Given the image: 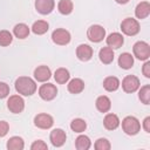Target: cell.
Instances as JSON below:
<instances>
[{
	"label": "cell",
	"instance_id": "1",
	"mask_svg": "<svg viewBox=\"0 0 150 150\" xmlns=\"http://www.w3.org/2000/svg\"><path fill=\"white\" fill-rule=\"evenodd\" d=\"M15 89L23 96H30L36 91V83L28 76H20L15 80Z\"/></svg>",
	"mask_w": 150,
	"mask_h": 150
},
{
	"label": "cell",
	"instance_id": "2",
	"mask_svg": "<svg viewBox=\"0 0 150 150\" xmlns=\"http://www.w3.org/2000/svg\"><path fill=\"white\" fill-rule=\"evenodd\" d=\"M122 129L127 135L134 136V135H137L138 131L141 130V123L136 117L127 116L122 121Z\"/></svg>",
	"mask_w": 150,
	"mask_h": 150
},
{
	"label": "cell",
	"instance_id": "3",
	"mask_svg": "<svg viewBox=\"0 0 150 150\" xmlns=\"http://www.w3.org/2000/svg\"><path fill=\"white\" fill-rule=\"evenodd\" d=\"M121 29H122L123 34H125L128 36H134V35L138 34V32H139V23L136 19L127 18L122 21Z\"/></svg>",
	"mask_w": 150,
	"mask_h": 150
},
{
	"label": "cell",
	"instance_id": "4",
	"mask_svg": "<svg viewBox=\"0 0 150 150\" xmlns=\"http://www.w3.org/2000/svg\"><path fill=\"white\" fill-rule=\"evenodd\" d=\"M132 52L141 61H146L150 57V46L144 41H137L132 47Z\"/></svg>",
	"mask_w": 150,
	"mask_h": 150
},
{
	"label": "cell",
	"instance_id": "5",
	"mask_svg": "<svg viewBox=\"0 0 150 150\" xmlns=\"http://www.w3.org/2000/svg\"><path fill=\"white\" fill-rule=\"evenodd\" d=\"M87 38L91 42H101L105 38V29L100 25H93L87 30Z\"/></svg>",
	"mask_w": 150,
	"mask_h": 150
},
{
	"label": "cell",
	"instance_id": "6",
	"mask_svg": "<svg viewBox=\"0 0 150 150\" xmlns=\"http://www.w3.org/2000/svg\"><path fill=\"white\" fill-rule=\"evenodd\" d=\"M7 108L13 114H20L25 109V101L19 95H12L7 101Z\"/></svg>",
	"mask_w": 150,
	"mask_h": 150
},
{
	"label": "cell",
	"instance_id": "7",
	"mask_svg": "<svg viewBox=\"0 0 150 150\" xmlns=\"http://www.w3.org/2000/svg\"><path fill=\"white\" fill-rule=\"evenodd\" d=\"M52 40L59 46H66L70 42V33L63 28H57L52 33Z\"/></svg>",
	"mask_w": 150,
	"mask_h": 150
},
{
	"label": "cell",
	"instance_id": "8",
	"mask_svg": "<svg viewBox=\"0 0 150 150\" xmlns=\"http://www.w3.org/2000/svg\"><path fill=\"white\" fill-rule=\"evenodd\" d=\"M39 95L45 101H52L57 95V88L52 83H45L39 88Z\"/></svg>",
	"mask_w": 150,
	"mask_h": 150
},
{
	"label": "cell",
	"instance_id": "9",
	"mask_svg": "<svg viewBox=\"0 0 150 150\" xmlns=\"http://www.w3.org/2000/svg\"><path fill=\"white\" fill-rule=\"evenodd\" d=\"M139 88V80L135 75H127L122 81V89L125 93H135Z\"/></svg>",
	"mask_w": 150,
	"mask_h": 150
},
{
	"label": "cell",
	"instance_id": "10",
	"mask_svg": "<svg viewBox=\"0 0 150 150\" xmlns=\"http://www.w3.org/2000/svg\"><path fill=\"white\" fill-rule=\"evenodd\" d=\"M54 123V120L48 114H38L34 117V124L35 127L40 129H49Z\"/></svg>",
	"mask_w": 150,
	"mask_h": 150
},
{
	"label": "cell",
	"instance_id": "11",
	"mask_svg": "<svg viewBox=\"0 0 150 150\" xmlns=\"http://www.w3.org/2000/svg\"><path fill=\"white\" fill-rule=\"evenodd\" d=\"M49 139L52 142V144L56 148L59 146H62L67 139V135L66 132L62 130V129H54L50 131V135H49Z\"/></svg>",
	"mask_w": 150,
	"mask_h": 150
},
{
	"label": "cell",
	"instance_id": "12",
	"mask_svg": "<svg viewBox=\"0 0 150 150\" xmlns=\"http://www.w3.org/2000/svg\"><path fill=\"white\" fill-rule=\"evenodd\" d=\"M54 7H55L54 0H35V9L42 15H47L52 13Z\"/></svg>",
	"mask_w": 150,
	"mask_h": 150
},
{
	"label": "cell",
	"instance_id": "13",
	"mask_svg": "<svg viewBox=\"0 0 150 150\" xmlns=\"http://www.w3.org/2000/svg\"><path fill=\"white\" fill-rule=\"evenodd\" d=\"M76 56L81 61H89L93 56V48L86 43H82L76 48Z\"/></svg>",
	"mask_w": 150,
	"mask_h": 150
},
{
	"label": "cell",
	"instance_id": "14",
	"mask_svg": "<svg viewBox=\"0 0 150 150\" xmlns=\"http://www.w3.org/2000/svg\"><path fill=\"white\" fill-rule=\"evenodd\" d=\"M123 42H124L123 35L120 34V33H117V32L109 34L108 38H107V45H108V47L114 48V49H117V48L122 47Z\"/></svg>",
	"mask_w": 150,
	"mask_h": 150
},
{
	"label": "cell",
	"instance_id": "15",
	"mask_svg": "<svg viewBox=\"0 0 150 150\" xmlns=\"http://www.w3.org/2000/svg\"><path fill=\"white\" fill-rule=\"evenodd\" d=\"M50 75H52L50 69L47 66H39L34 70V77L39 82H46V81H48L50 79Z\"/></svg>",
	"mask_w": 150,
	"mask_h": 150
},
{
	"label": "cell",
	"instance_id": "16",
	"mask_svg": "<svg viewBox=\"0 0 150 150\" xmlns=\"http://www.w3.org/2000/svg\"><path fill=\"white\" fill-rule=\"evenodd\" d=\"M103 125L108 130H115L120 125V118L115 114H107L103 120Z\"/></svg>",
	"mask_w": 150,
	"mask_h": 150
},
{
	"label": "cell",
	"instance_id": "17",
	"mask_svg": "<svg viewBox=\"0 0 150 150\" xmlns=\"http://www.w3.org/2000/svg\"><path fill=\"white\" fill-rule=\"evenodd\" d=\"M150 14V4L148 1L139 2L135 8V15L137 19H145Z\"/></svg>",
	"mask_w": 150,
	"mask_h": 150
},
{
	"label": "cell",
	"instance_id": "18",
	"mask_svg": "<svg viewBox=\"0 0 150 150\" xmlns=\"http://www.w3.org/2000/svg\"><path fill=\"white\" fill-rule=\"evenodd\" d=\"M98 56H100V60L102 63L104 64H109L114 61V52H112V48L110 47H103L100 49V53H98Z\"/></svg>",
	"mask_w": 150,
	"mask_h": 150
},
{
	"label": "cell",
	"instance_id": "19",
	"mask_svg": "<svg viewBox=\"0 0 150 150\" xmlns=\"http://www.w3.org/2000/svg\"><path fill=\"white\" fill-rule=\"evenodd\" d=\"M68 91L71 94H80L83 89H84V82L81 79H73L68 82Z\"/></svg>",
	"mask_w": 150,
	"mask_h": 150
},
{
	"label": "cell",
	"instance_id": "20",
	"mask_svg": "<svg viewBox=\"0 0 150 150\" xmlns=\"http://www.w3.org/2000/svg\"><path fill=\"white\" fill-rule=\"evenodd\" d=\"M118 66L122 69H130L134 66V57L130 53H122L118 57Z\"/></svg>",
	"mask_w": 150,
	"mask_h": 150
},
{
	"label": "cell",
	"instance_id": "21",
	"mask_svg": "<svg viewBox=\"0 0 150 150\" xmlns=\"http://www.w3.org/2000/svg\"><path fill=\"white\" fill-rule=\"evenodd\" d=\"M6 146H7L8 150H22L25 148V142L21 137L13 136L7 141Z\"/></svg>",
	"mask_w": 150,
	"mask_h": 150
},
{
	"label": "cell",
	"instance_id": "22",
	"mask_svg": "<svg viewBox=\"0 0 150 150\" xmlns=\"http://www.w3.org/2000/svg\"><path fill=\"white\" fill-rule=\"evenodd\" d=\"M111 107V101L108 96H98L97 100H96V108L98 111L101 112H107Z\"/></svg>",
	"mask_w": 150,
	"mask_h": 150
},
{
	"label": "cell",
	"instance_id": "23",
	"mask_svg": "<svg viewBox=\"0 0 150 150\" xmlns=\"http://www.w3.org/2000/svg\"><path fill=\"white\" fill-rule=\"evenodd\" d=\"M120 87V80L115 76H108L103 81V88L107 91H115Z\"/></svg>",
	"mask_w": 150,
	"mask_h": 150
},
{
	"label": "cell",
	"instance_id": "24",
	"mask_svg": "<svg viewBox=\"0 0 150 150\" xmlns=\"http://www.w3.org/2000/svg\"><path fill=\"white\" fill-rule=\"evenodd\" d=\"M48 29H49V25H48V22L45 21V20H38V21H35V22L33 23V26H32V30H33V33L36 34V35H42V34L47 33Z\"/></svg>",
	"mask_w": 150,
	"mask_h": 150
},
{
	"label": "cell",
	"instance_id": "25",
	"mask_svg": "<svg viewBox=\"0 0 150 150\" xmlns=\"http://www.w3.org/2000/svg\"><path fill=\"white\" fill-rule=\"evenodd\" d=\"M13 34L18 39H26L29 35V27L26 23H18L13 28Z\"/></svg>",
	"mask_w": 150,
	"mask_h": 150
},
{
	"label": "cell",
	"instance_id": "26",
	"mask_svg": "<svg viewBox=\"0 0 150 150\" xmlns=\"http://www.w3.org/2000/svg\"><path fill=\"white\" fill-rule=\"evenodd\" d=\"M69 77H70L69 71H68L66 68H59V69H56L55 73H54V79H55V81H56L57 83H60V84H63V83L68 82V81H69Z\"/></svg>",
	"mask_w": 150,
	"mask_h": 150
},
{
	"label": "cell",
	"instance_id": "27",
	"mask_svg": "<svg viewBox=\"0 0 150 150\" xmlns=\"http://www.w3.org/2000/svg\"><path fill=\"white\" fill-rule=\"evenodd\" d=\"M91 145V142L89 139L88 136L86 135H80L76 139H75V146L77 150H88Z\"/></svg>",
	"mask_w": 150,
	"mask_h": 150
},
{
	"label": "cell",
	"instance_id": "28",
	"mask_svg": "<svg viewBox=\"0 0 150 150\" xmlns=\"http://www.w3.org/2000/svg\"><path fill=\"white\" fill-rule=\"evenodd\" d=\"M73 2L71 0H60L57 4V9L61 14L63 15H68L73 12Z\"/></svg>",
	"mask_w": 150,
	"mask_h": 150
},
{
	"label": "cell",
	"instance_id": "29",
	"mask_svg": "<svg viewBox=\"0 0 150 150\" xmlns=\"http://www.w3.org/2000/svg\"><path fill=\"white\" fill-rule=\"evenodd\" d=\"M86 128H87V123L82 118H75L70 123V129L74 132H83L86 130Z\"/></svg>",
	"mask_w": 150,
	"mask_h": 150
},
{
	"label": "cell",
	"instance_id": "30",
	"mask_svg": "<svg viewBox=\"0 0 150 150\" xmlns=\"http://www.w3.org/2000/svg\"><path fill=\"white\" fill-rule=\"evenodd\" d=\"M138 97L142 101V103H144V104L150 103V86L149 84L141 88V90L138 93Z\"/></svg>",
	"mask_w": 150,
	"mask_h": 150
},
{
	"label": "cell",
	"instance_id": "31",
	"mask_svg": "<svg viewBox=\"0 0 150 150\" xmlns=\"http://www.w3.org/2000/svg\"><path fill=\"white\" fill-rule=\"evenodd\" d=\"M13 41V36L8 30H0V46H9Z\"/></svg>",
	"mask_w": 150,
	"mask_h": 150
},
{
	"label": "cell",
	"instance_id": "32",
	"mask_svg": "<svg viewBox=\"0 0 150 150\" xmlns=\"http://www.w3.org/2000/svg\"><path fill=\"white\" fill-rule=\"evenodd\" d=\"M94 148L96 150H109L110 149V143L107 138H98L95 144H94Z\"/></svg>",
	"mask_w": 150,
	"mask_h": 150
},
{
	"label": "cell",
	"instance_id": "33",
	"mask_svg": "<svg viewBox=\"0 0 150 150\" xmlns=\"http://www.w3.org/2000/svg\"><path fill=\"white\" fill-rule=\"evenodd\" d=\"M30 149H32V150H47V149H48V145H47L43 141L38 139V141H35V142L30 145Z\"/></svg>",
	"mask_w": 150,
	"mask_h": 150
},
{
	"label": "cell",
	"instance_id": "34",
	"mask_svg": "<svg viewBox=\"0 0 150 150\" xmlns=\"http://www.w3.org/2000/svg\"><path fill=\"white\" fill-rule=\"evenodd\" d=\"M9 94V87L5 82H0V98L7 97Z\"/></svg>",
	"mask_w": 150,
	"mask_h": 150
},
{
	"label": "cell",
	"instance_id": "35",
	"mask_svg": "<svg viewBox=\"0 0 150 150\" xmlns=\"http://www.w3.org/2000/svg\"><path fill=\"white\" fill-rule=\"evenodd\" d=\"M8 130H9V124L6 121H0V137L6 136Z\"/></svg>",
	"mask_w": 150,
	"mask_h": 150
},
{
	"label": "cell",
	"instance_id": "36",
	"mask_svg": "<svg viewBox=\"0 0 150 150\" xmlns=\"http://www.w3.org/2000/svg\"><path fill=\"white\" fill-rule=\"evenodd\" d=\"M142 73L145 77H150V61L146 60V62L143 64V68H142Z\"/></svg>",
	"mask_w": 150,
	"mask_h": 150
},
{
	"label": "cell",
	"instance_id": "37",
	"mask_svg": "<svg viewBox=\"0 0 150 150\" xmlns=\"http://www.w3.org/2000/svg\"><path fill=\"white\" fill-rule=\"evenodd\" d=\"M143 128L145 132H150V117H145L143 121Z\"/></svg>",
	"mask_w": 150,
	"mask_h": 150
},
{
	"label": "cell",
	"instance_id": "38",
	"mask_svg": "<svg viewBox=\"0 0 150 150\" xmlns=\"http://www.w3.org/2000/svg\"><path fill=\"white\" fill-rule=\"evenodd\" d=\"M117 4H121V5H124V4H127V2H129V0H115Z\"/></svg>",
	"mask_w": 150,
	"mask_h": 150
}]
</instances>
